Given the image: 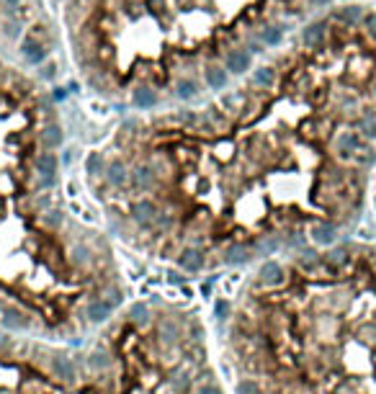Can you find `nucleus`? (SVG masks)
<instances>
[{
    "mask_svg": "<svg viewBox=\"0 0 376 394\" xmlns=\"http://www.w3.org/2000/svg\"><path fill=\"white\" fill-rule=\"evenodd\" d=\"M0 322H3V327H8V330H18V327L28 325V317H26V312H21L18 307H3Z\"/></svg>",
    "mask_w": 376,
    "mask_h": 394,
    "instance_id": "nucleus-1",
    "label": "nucleus"
},
{
    "mask_svg": "<svg viewBox=\"0 0 376 394\" xmlns=\"http://www.w3.org/2000/svg\"><path fill=\"white\" fill-rule=\"evenodd\" d=\"M224 67H227L229 72L240 75V72H245V70L250 67V54H247L245 49H232V52L224 57Z\"/></svg>",
    "mask_w": 376,
    "mask_h": 394,
    "instance_id": "nucleus-2",
    "label": "nucleus"
},
{
    "mask_svg": "<svg viewBox=\"0 0 376 394\" xmlns=\"http://www.w3.org/2000/svg\"><path fill=\"white\" fill-rule=\"evenodd\" d=\"M113 307H116V301H108V299H98V301H93V304L88 307V317H91V322H103V320H108V317H111V312H113Z\"/></svg>",
    "mask_w": 376,
    "mask_h": 394,
    "instance_id": "nucleus-3",
    "label": "nucleus"
},
{
    "mask_svg": "<svg viewBox=\"0 0 376 394\" xmlns=\"http://www.w3.org/2000/svg\"><path fill=\"white\" fill-rule=\"evenodd\" d=\"M312 237H314V243H320V245H332V243H335V237H338V229H335V224L320 222V224H314V229H312Z\"/></svg>",
    "mask_w": 376,
    "mask_h": 394,
    "instance_id": "nucleus-4",
    "label": "nucleus"
},
{
    "mask_svg": "<svg viewBox=\"0 0 376 394\" xmlns=\"http://www.w3.org/2000/svg\"><path fill=\"white\" fill-rule=\"evenodd\" d=\"M181 268H183V270H191V273L201 270V268H204V253L196 250V248L183 250V253H181Z\"/></svg>",
    "mask_w": 376,
    "mask_h": 394,
    "instance_id": "nucleus-5",
    "label": "nucleus"
},
{
    "mask_svg": "<svg viewBox=\"0 0 376 394\" xmlns=\"http://www.w3.org/2000/svg\"><path fill=\"white\" fill-rule=\"evenodd\" d=\"M358 147H361V134H358V132H343V134H340V139H338V152H340L343 157L358 152Z\"/></svg>",
    "mask_w": 376,
    "mask_h": 394,
    "instance_id": "nucleus-6",
    "label": "nucleus"
},
{
    "mask_svg": "<svg viewBox=\"0 0 376 394\" xmlns=\"http://www.w3.org/2000/svg\"><path fill=\"white\" fill-rule=\"evenodd\" d=\"M21 54L31 62V65H39L41 59H44V49H41V44L36 42V39H23V44H21Z\"/></svg>",
    "mask_w": 376,
    "mask_h": 394,
    "instance_id": "nucleus-7",
    "label": "nucleus"
},
{
    "mask_svg": "<svg viewBox=\"0 0 376 394\" xmlns=\"http://www.w3.org/2000/svg\"><path fill=\"white\" fill-rule=\"evenodd\" d=\"M261 281H263V284H268V286L281 284V281H283V268H281L278 263L268 260V263L261 268Z\"/></svg>",
    "mask_w": 376,
    "mask_h": 394,
    "instance_id": "nucleus-8",
    "label": "nucleus"
},
{
    "mask_svg": "<svg viewBox=\"0 0 376 394\" xmlns=\"http://www.w3.org/2000/svg\"><path fill=\"white\" fill-rule=\"evenodd\" d=\"M57 157L52 155V152H41L39 157H36V168H39V173L41 175H47V178H52L54 173H57Z\"/></svg>",
    "mask_w": 376,
    "mask_h": 394,
    "instance_id": "nucleus-9",
    "label": "nucleus"
},
{
    "mask_svg": "<svg viewBox=\"0 0 376 394\" xmlns=\"http://www.w3.org/2000/svg\"><path fill=\"white\" fill-rule=\"evenodd\" d=\"M302 39H304V44L312 47V49L320 47L322 39H325V23H309V26L304 28V36H302Z\"/></svg>",
    "mask_w": 376,
    "mask_h": 394,
    "instance_id": "nucleus-10",
    "label": "nucleus"
},
{
    "mask_svg": "<svg viewBox=\"0 0 376 394\" xmlns=\"http://www.w3.org/2000/svg\"><path fill=\"white\" fill-rule=\"evenodd\" d=\"M358 132L366 139H376V113L373 111H366L358 119Z\"/></svg>",
    "mask_w": 376,
    "mask_h": 394,
    "instance_id": "nucleus-11",
    "label": "nucleus"
},
{
    "mask_svg": "<svg viewBox=\"0 0 376 394\" xmlns=\"http://www.w3.org/2000/svg\"><path fill=\"white\" fill-rule=\"evenodd\" d=\"M335 18H338L340 23L356 26V23L363 18V8H361V6H345V8H340V11L335 13Z\"/></svg>",
    "mask_w": 376,
    "mask_h": 394,
    "instance_id": "nucleus-12",
    "label": "nucleus"
},
{
    "mask_svg": "<svg viewBox=\"0 0 376 394\" xmlns=\"http://www.w3.org/2000/svg\"><path fill=\"white\" fill-rule=\"evenodd\" d=\"M206 83L212 85L214 90H222V88L227 85V72H224V67H209V70H206Z\"/></svg>",
    "mask_w": 376,
    "mask_h": 394,
    "instance_id": "nucleus-13",
    "label": "nucleus"
},
{
    "mask_svg": "<svg viewBox=\"0 0 376 394\" xmlns=\"http://www.w3.org/2000/svg\"><path fill=\"white\" fill-rule=\"evenodd\" d=\"M41 144H44L47 149H54L62 144V129L60 127H47L44 132H41Z\"/></svg>",
    "mask_w": 376,
    "mask_h": 394,
    "instance_id": "nucleus-14",
    "label": "nucleus"
},
{
    "mask_svg": "<svg viewBox=\"0 0 376 394\" xmlns=\"http://www.w3.org/2000/svg\"><path fill=\"white\" fill-rule=\"evenodd\" d=\"M132 180H134L137 188H150V186L155 183V175H152V170H150L147 165H139V168L132 173Z\"/></svg>",
    "mask_w": 376,
    "mask_h": 394,
    "instance_id": "nucleus-15",
    "label": "nucleus"
},
{
    "mask_svg": "<svg viewBox=\"0 0 376 394\" xmlns=\"http://www.w3.org/2000/svg\"><path fill=\"white\" fill-rule=\"evenodd\" d=\"M155 214H157V209H155V204H152V201H139V204L134 206V217H137L142 224L152 222V219H155Z\"/></svg>",
    "mask_w": 376,
    "mask_h": 394,
    "instance_id": "nucleus-16",
    "label": "nucleus"
},
{
    "mask_svg": "<svg viewBox=\"0 0 376 394\" xmlns=\"http://www.w3.org/2000/svg\"><path fill=\"white\" fill-rule=\"evenodd\" d=\"M157 103V96L150 90V88H139L137 93H134V106L137 108H152Z\"/></svg>",
    "mask_w": 376,
    "mask_h": 394,
    "instance_id": "nucleus-17",
    "label": "nucleus"
},
{
    "mask_svg": "<svg viewBox=\"0 0 376 394\" xmlns=\"http://www.w3.org/2000/svg\"><path fill=\"white\" fill-rule=\"evenodd\" d=\"M54 371H57L60 379H65V381H72V379H75V366H72L70 358H57V361H54Z\"/></svg>",
    "mask_w": 376,
    "mask_h": 394,
    "instance_id": "nucleus-18",
    "label": "nucleus"
},
{
    "mask_svg": "<svg viewBox=\"0 0 376 394\" xmlns=\"http://www.w3.org/2000/svg\"><path fill=\"white\" fill-rule=\"evenodd\" d=\"M127 168H124L121 163H113L111 168H108V180L113 183V186H124V183H127Z\"/></svg>",
    "mask_w": 376,
    "mask_h": 394,
    "instance_id": "nucleus-19",
    "label": "nucleus"
},
{
    "mask_svg": "<svg viewBox=\"0 0 376 394\" xmlns=\"http://www.w3.org/2000/svg\"><path fill=\"white\" fill-rule=\"evenodd\" d=\"M245 260H250V250L245 245H232L227 250V263H245Z\"/></svg>",
    "mask_w": 376,
    "mask_h": 394,
    "instance_id": "nucleus-20",
    "label": "nucleus"
},
{
    "mask_svg": "<svg viewBox=\"0 0 376 394\" xmlns=\"http://www.w3.org/2000/svg\"><path fill=\"white\" fill-rule=\"evenodd\" d=\"M273 67H258L255 70V75H253V83L255 85H271L273 83Z\"/></svg>",
    "mask_w": 376,
    "mask_h": 394,
    "instance_id": "nucleus-21",
    "label": "nucleus"
},
{
    "mask_svg": "<svg viewBox=\"0 0 376 394\" xmlns=\"http://www.w3.org/2000/svg\"><path fill=\"white\" fill-rule=\"evenodd\" d=\"M160 335H162L165 340H170V343H173V340H176V338L181 335V330H178V325H176V322L165 320V322L160 325Z\"/></svg>",
    "mask_w": 376,
    "mask_h": 394,
    "instance_id": "nucleus-22",
    "label": "nucleus"
},
{
    "mask_svg": "<svg viewBox=\"0 0 376 394\" xmlns=\"http://www.w3.org/2000/svg\"><path fill=\"white\" fill-rule=\"evenodd\" d=\"M196 80H181L178 83V96L183 98V101H188V98H193L196 96Z\"/></svg>",
    "mask_w": 376,
    "mask_h": 394,
    "instance_id": "nucleus-23",
    "label": "nucleus"
},
{
    "mask_svg": "<svg viewBox=\"0 0 376 394\" xmlns=\"http://www.w3.org/2000/svg\"><path fill=\"white\" fill-rule=\"evenodd\" d=\"M345 260H348V250H343V248L332 250V253L327 255V263H332V265H343Z\"/></svg>",
    "mask_w": 376,
    "mask_h": 394,
    "instance_id": "nucleus-24",
    "label": "nucleus"
},
{
    "mask_svg": "<svg viewBox=\"0 0 376 394\" xmlns=\"http://www.w3.org/2000/svg\"><path fill=\"white\" fill-rule=\"evenodd\" d=\"M356 160H358L361 165H371V163L376 160V155H373V149H371V147H366V149H358Z\"/></svg>",
    "mask_w": 376,
    "mask_h": 394,
    "instance_id": "nucleus-25",
    "label": "nucleus"
},
{
    "mask_svg": "<svg viewBox=\"0 0 376 394\" xmlns=\"http://www.w3.org/2000/svg\"><path fill=\"white\" fill-rule=\"evenodd\" d=\"M263 42L266 44H278L281 42V31L278 28H266L263 31Z\"/></svg>",
    "mask_w": 376,
    "mask_h": 394,
    "instance_id": "nucleus-26",
    "label": "nucleus"
},
{
    "mask_svg": "<svg viewBox=\"0 0 376 394\" xmlns=\"http://www.w3.org/2000/svg\"><path fill=\"white\" fill-rule=\"evenodd\" d=\"M237 391H240V394H261V389H258L255 381H245V384H240Z\"/></svg>",
    "mask_w": 376,
    "mask_h": 394,
    "instance_id": "nucleus-27",
    "label": "nucleus"
},
{
    "mask_svg": "<svg viewBox=\"0 0 376 394\" xmlns=\"http://www.w3.org/2000/svg\"><path fill=\"white\" fill-rule=\"evenodd\" d=\"M85 168H88V173H98L101 170V157L93 152L91 157H88V163H85Z\"/></svg>",
    "mask_w": 376,
    "mask_h": 394,
    "instance_id": "nucleus-28",
    "label": "nucleus"
},
{
    "mask_svg": "<svg viewBox=\"0 0 376 394\" xmlns=\"http://www.w3.org/2000/svg\"><path fill=\"white\" fill-rule=\"evenodd\" d=\"M363 26L368 28V34L376 39V13H368V16H363Z\"/></svg>",
    "mask_w": 376,
    "mask_h": 394,
    "instance_id": "nucleus-29",
    "label": "nucleus"
},
{
    "mask_svg": "<svg viewBox=\"0 0 376 394\" xmlns=\"http://www.w3.org/2000/svg\"><path fill=\"white\" fill-rule=\"evenodd\" d=\"M91 366L93 369H103V366H108V358L103 356V353H93V356H91Z\"/></svg>",
    "mask_w": 376,
    "mask_h": 394,
    "instance_id": "nucleus-30",
    "label": "nucleus"
},
{
    "mask_svg": "<svg viewBox=\"0 0 376 394\" xmlns=\"http://www.w3.org/2000/svg\"><path fill=\"white\" fill-rule=\"evenodd\" d=\"M132 317H134L137 322H144V320H147V307H142V304L132 307Z\"/></svg>",
    "mask_w": 376,
    "mask_h": 394,
    "instance_id": "nucleus-31",
    "label": "nucleus"
},
{
    "mask_svg": "<svg viewBox=\"0 0 376 394\" xmlns=\"http://www.w3.org/2000/svg\"><path fill=\"white\" fill-rule=\"evenodd\" d=\"M72 260L75 263H88V250L85 248H75L72 250Z\"/></svg>",
    "mask_w": 376,
    "mask_h": 394,
    "instance_id": "nucleus-32",
    "label": "nucleus"
},
{
    "mask_svg": "<svg viewBox=\"0 0 376 394\" xmlns=\"http://www.w3.org/2000/svg\"><path fill=\"white\" fill-rule=\"evenodd\" d=\"M198 394H222V389H219V386H212V384H206V386L198 389Z\"/></svg>",
    "mask_w": 376,
    "mask_h": 394,
    "instance_id": "nucleus-33",
    "label": "nucleus"
},
{
    "mask_svg": "<svg viewBox=\"0 0 376 394\" xmlns=\"http://www.w3.org/2000/svg\"><path fill=\"white\" fill-rule=\"evenodd\" d=\"M65 96H67V93H65L62 88H57V90H54V98H57V101H65Z\"/></svg>",
    "mask_w": 376,
    "mask_h": 394,
    "instance_id": "nucleus-34",
    "label": "nucleus"
},
{
    "mask_svg": "<svg viewBox=\"0 0 376 394\" xmlns=\"http://www.w3.org/2000/svg\"><path fill=\"white\" fill-rule=\"evenodd\" d=\"M8 3H11V6H18V0H8Z\"/></svg>",
    "mask_w": 376,
    "mask_h": 394,
    "instance_id": "nucleus-35",
    "label": "nucleus"
},
{
    "mask_svg": "<svg viewBox=\"0 0 376 394\" xmlns=\"http://www.w3.org/2000/svg\"><path fill=\"white\" fill-rule=\"evenodd\" d=\"M317 3H320V6H325V3H327V0H317Z\"/></svg>",
    "mask_w": 376,
    "mask_h": 394,
    "instance_id": "nucleus-36",
    "label": "nucleus"
},
{
    "mask_svg": "<svg viewBox=\"0 0 376 394\" xmlns=\"http://www.w3.org/2000/svg\"><path fill=\"white\" fill-rule=\"evenodd\" d=\"M0 314H3V301H0Z\"/></svg>",
    "mask_w": 376,
    "mask_h": 394,
    "instance_id": "nucleus-37",
    "label": "nucleus"
}]
</instances>
